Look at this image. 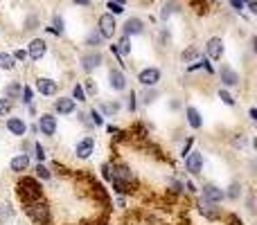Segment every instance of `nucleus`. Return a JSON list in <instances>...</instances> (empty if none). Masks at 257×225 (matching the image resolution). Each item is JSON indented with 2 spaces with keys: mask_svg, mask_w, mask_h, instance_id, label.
I'll list each match as a JSON object with an SVG mask.
<instances>
[{
  "mask_svg": "<svg viewBox=\"0 0 257 225\" xmlns=\"http://www.w3.org/2000/svg\"><path fill=\"white\" fill-rule=\"evenodd\" d=\"M97 32L102 34V39H113L117 32V23H115V16L111 14H102L97 18Z\"/></svg>",
  "mask_w": 257,
  "mask_h": 225,
  "instance_id": "obj_5",
  "label": "nucleus"
},
{
  "mask_svg": "<svg viewBox=\"0 0 257 225\" xmlns=\"http://www.w3.org/2000/svg\"><path fill=\"white\" fill-rule=\"evenodd\" d=\"M88 117H90V124H93V126H104V115L99 113L97 108H90Z\"/></svg>",
  "mask_w": 257,
  "mask_h": 225,
  "instance_id": "obj_31",
  "label": "nucleus"
},
{
  "mask_svg": "<svg viewBox=\"0 0 257 225\" xmlns=\"http://www.w3.org/2000/svg\"><path fill=\"white\" fill-rule=\"evenodd\" d=\"M183 187H185V189H187V191H190V194H196V191H199V189H196V185H194V182H192V180L183 182Z\"/></svg>",
  "mask_w": 257,
  "mask_h": 225,
  "instance_id": "obj_42",
  "label": "nucleus"
},
{
  "mask_svg": "<svg viewBox=\"0 0 257 225\" xmlns=\"http://www.w3.org/2000/svg\"><path fill=\"white\" fill-rule=\"evenodd\" d=\"M217 95H219V99H221V102L226 104V106H230V108H232V106L237 104V102H235V97H232V95L228 93L226 88H219V93H217Z\"/></svg>",
  "mask_w": 257,
  "mask_h": 225,
  "instance_id": "obj_33",
  "label": "nucleus"
},
{
  "mask_svg": "<svg viewBox=\"0 0 257 225\" xmlns=\"http://www.w3.org/2000/svg\"><path fill=\"white\" fill-rule=\"evenodd\" d=\"M102 63H104V57H102V52H99V50H90V52H86V54H81V57H79V66H81V70H84V72L97 70Z\"/></svg>",
  "mask_w": 257,
  "mask_h": 225,
  "instance_id": "obj_4",
  "label": "nucleus"
},
{
  "mask_svg": "<svg viewBox=\"0 0 257 225\" xmlns=\"http://www.w3.org/2000/svg\"><path fill=\"white\" fill-rule=\"evenodd\" d=\"M45 54H48V43L43 39H32L30 45H27V57L32 61H41Z\"/></svg>",
  "mask_w": 257,
  "mask_h": 225,
  "instance_id": "obj_13",
  "label": "nucleus"
},
{
  "mask_svg": "<svg viewBox=\"0 0 257 225\" xmlns=\"http://www.w3.org/2000/svg\"><path fill=\"white\" fill-rule=\"evenodd\" d=\"M201 196H203L201 200H208V203H221V200L226 198L223 189L219 185H214V182H208V185L201 187Z\"/></svg>",
  "mask_w": 257,
  "mask_h": 225,
  "instance_id": "obj_12",
  "label": "nucleus"
},
{
  "mask_svg": "<svg viewBox=\"0 0 257 225\" xmlns=\"http://www.w3.org/2000/svg\"><path fill=\"white\" fill-rule=\"evenodd\" d=\"M248 117L250 119H257V111H255V108H250V111H248Z\"/></svg>",
  "mask_w": 257,
  "mask_h": 225,
  "instance_id": "obj_47",
  "label": "nucleus"
},
{
  "mask_svg": "<svg viewBox=\"0 0 257 225\" xmlns=\"http://www.w3.org/2000/svg\"><path fill=\"white\" fill-rule=\"evenodd\" d=\"M0 70L5 72L16 70V61H14V57L9 52H0Z\"/></svg>",
  "mask_w": 257,
  "mask_h": 225,
  "instance_id": "obj_24",
  "label": "nucleus"
},
{
  "mask_svg": "<svg viewBox=\"0 0 257 225\" xmlns=\"http://www.w3.org/2000/svg\"><path fill=\"white\" fill-rule=\"evenodd\" d=\"M18 189H21V196L23 200H36L43 196V187H41V182L36 180V178H23L21 182H18Z\"/></svg>",
  "mask_w": 257,
  "mask_h": 225,
  "instance_id": "obj_2",
  "label": "nucleus"
},
{
  "mask_svg": "<svg viewBox=\"0 0 257 225\" xmlns=\"http://www.w3.org/2000/svg\"><path fill=\"white\" fill-rule=\"evenodd\" d=\"M57 128H59V122L52 113H41L39 119H36V131L45 137H54L57 135Z\"/></svg>",
  "mask_w": 257,
  "mask_h": 225,
  "instance_id": "obj_3",
  "label": "nucleus"
},
{
  "mask_svg": "<svg viewBox=\"0 0 257 225\" xmlns=\"http://www.w3.org/2000/svg\"><path fill=\"white\" fill-rule=\"evenodd\" d=\"M219 79H221L223 86H228V88H235V86H239L241 77H239V72H237L235 68L226 63V66L219 68Z\"/></svg>",
  "mask_w": 257,
  "mask_h": 225,
  "instance_id": "obj_10",
  "label": "nucleus"
},
{
  "mask_svg": "<svg viewBox=\"0 0 257 225\" xmlns=\"http://www.w3.org/2000/svg\"><path fill=\"white\" fill-rule=\"evenodd\" d=\"M115 48H117V52H120V57H126V54H131V48H133V45H131V39L122 34L120 43H117Z\"/></svg>",
  "mask_w": 257,
  "mask_h": 225,
  "instance_id": "obj_27",
  "label": "nucleus"
},
{
  "mask_svg": "<svg viewBox=\"0 0 257 225\" xmlns=\"http://www.w3.org/2000/svg\"><path fill=\"white\" fill-rule=\"evenodd\" d=\"M160 77H163L160 68H145V70L138 72V81H140V86H145V88H156V86L160 84Z\"/></svg>",
  "mask_w": 257,
  "mask_h": 225,
  "instance_id": "obj_6",
  "label": "nucleus"
},
{
  "mask_svg": "<svg viewBox=\"0 0 257 225\" xmlns=\"http://www.w3.org/2000/svg\"><path fill=\"white\" fill-rule=\"evenodd\" d=\"M126 108H128L131 113H136V108H138V95L133 93V90L128 93V97H126Z\"/></svg>",
  "mask_w": 257,
  "mask_h": 225,
  "instance_id": "obj_39",
  "label": "nucleus"
},
{
  "mask_svg": "<svg viewBox=\"0 0 257 225\" xmlns=\"http://www.w3.org/2000/svg\"><path fill=\"white\" fill-rule=\"evenodd\" d=\"M108 88L115 90V93H122V90H126V75L120 70V68H113V70H108Z\"/></svg>",
  "mask_w": 257,
  "mask_h": 225,
  "instance_id": "obj_14",
  "label": "nucleus"
},
{
  "mask_svg": "<svg viewBox=\"0 0 257 225\" xmlns=\"http://www.w3.org/2000/svg\"><path fill=\"white\" fill-rule=\"evenodd\" d=\"M95 144H97V142H95L93 135L81 137V140L75 144V155H77L79 160H88L90 155L95 153Z\"/></svg>",
  "mask_w": 257,
  "mask_h": 225,
  "instance_id": "obj_8",
  "label": "nucleus"
},
{
  "mask_svg": "<svg viewBox=\"0 0 257 225\" xmlns=\"http://www.w3.org/2000/svg\"><path fill=\"white\" fill-rule=\"evenodd\" d=\"M183 160H185V169L192 173V176L203 173V151H190Z\"/></svg>",
  "mask_w": 257,
  "mask_h": 225,
  "instance_id": "obj_7",
  "label": "nucleus"
},
{
  "mask_svg": "<svg viewBox=\"0 0 257 225\" xmlns=\"http://www.w3.org/2000/svg\"><path fill=\"white\" fill-rule=\"evenodd\" d=\"M86 97H88V95H86V90H84V86H81L79 84V81H77V84L75 86H72V102H79V104H84V102H88V99H86Z\"/></svg>",
  "mask_w": 257,
  "mask_h": 225,
  "instance_id": "obj_26",
  "label": "nucleus"
},
{
  "mask_svg": "<svg viewBox=\"0 0 257 225\" xmlns=\"http://www.w3.org/2000/svg\"><path fill=\"white\" fill-rule=\"evenodd\" d=\"M84 90H86V93H95V90H97V86H95L93 81L88 79V84H86V88H84Z\"/></svg>",
  "mask_w": 257,
  "mask_h": 225,
  "instance_id": "obj_45",
  "label": "nucleus"
},
{
  "mask_svg": "<svg viewBox=\"0 0 257 225\" xmlns=\"http://www.w3.org/2000/svg\"><path fill=\"white\" fill-rule=\"evenodd\" d=\"M12 108H14V104L9 102V99L0 97V117H7V115H12Z\"/></svg>",
  "mask_w": 257,
  "mask_h": 225,
  "instance_id": "obj_35",
  "label": "nucleus"
},
{
  "mask_svg": "<svg viewBox=\"0 0 257 225\" xmlns=\"http://www.w3.org/2000/svg\"><path fill=\"white\" fill-rule=\"evenodd\" d=\"M122 32H124V36H128V39H131V36H138V34H142V32H145V23L140 21V18H128V21L124 23V27H122Z\"/></svg>",
  "mask_w": 257,
  "mask_h": 225,
  "instance_id": "obj_20",
  "label": "nucleus"
},
{
  "mask_svg": "<svg viewBox=\"0 0 257 225\" xmlns=\"http://www.w3.org/2000/svg\"><path fill=\"white\" fill-rule=\"evenodd\" d=\"M230 5L235 12H241V9H244V0H230Z\"/></svg>",
  "mask_w": 257,
  "mask_h": 225,
  "instance_id": "obj_44",
  "label": "nucleus"
},
{
  "mask_svg": "<svg viewBox=\"0 0 257 225\" xmlns=\"http://www.w3.org/2000/svg\"><path fill=\"white\" fill-rule=\"evenodd\" d=\"M113 3H117V5H124V3H126V0H113Z\"/></svg>",
  "mask_w": 257,
  "mask_h": 225,
  "instance_id": "obj_48",
  "label": "nucleus"
},
{
  "mask_svg": "<svg viewBox=\"0 0 257 225\" xmlns=\"http://www.w3.org/2000/svg\"><path fill=\"white\" fill-rule=\"evenodd\" d=\"M5 128H7L9 135L23 137L27 133V122L23 117H16V115H12V117H7V122H5Z\"/></svg>",
  "mask_w": 257,
  "mask_h": 225,
  "instance_id": "obj_11",
  "label": "nucleus"
},
{
  "mask_svg": "<svg viewBox=\"0 0 257 225\" xmlns=\"http://www.w3.org/2000/svg\"><path fill=\"white\" fill-rule=\"evenodd\" d=\"M174 7H176V5H174V3L165 5V7H163V12H160V16H163V21H167V18H169V16H172V14H174V12H176V9H174Z\"/></svg>",
  "mask_w": 257,
  "mask_h": 225,
  "instance_id": "obj_40",
  "label": "nucleus"
},
{
  "mask_svg": "<svg viewBox=\"0 0 257 225\" xmlns=\"http://www.w3.org/2000/svg\"><path fill=\"white\" fill-rule=\"evenodd\" d=\"M108 9H111V16H120V14H124V5H117V3H113V0H108V5H106Z\"/></svg>",
  "mask_w": 257,
  "mask_h": 225,
  "instance_id": "obj_37",
  "label": "nucleus"
},
{
  "mask_svg": "<svg viewBox=\"0 0 257 225\" xmlns=\"http://www.w3.org/2000/svg\"><path fill=\"white\" fill-rule=\"evenodd\" d=\"M77 111V102H72L70 97H59V99H54V113H59V115H72Z\"/></svg>",
  "mask_w": 257,
  "mask_h": 225,
  "instance_id": "obj_18",
  "label": "nucleus"
},
{
  "mask_svg": "<svg viewBox=\"0 0 257 225\" xmlns=\"http://www.w3.org/2000/svg\"><path fill=\"white\" fill-rule=\"evenodd\" d=\"M246 3V7H248V12L250 14H255L257 12V0H244Z\"/></svg>",
  "mask_w": 257,
  "mask_h": 225,
  "instance_id": "obj_43",
  "label": "nucleus"
},
{
  "mask_svg": "<svg viewBox=\"0 0 257 225\" xmlns=\"http://www.w3.org/2000/svg\"><path fill=\"white\" fill-rule=\"evenodd\" d=\"M3 97L5 99H9V102H16V99H21V93H23V84L21 81H9L7 86H5V90H3Z\"/></svg>",
  "mask_w": 257,
  "mask_h": 225,
  "instance_id": "obj_21",
  "label": "nucleus"
},
{
  "mask_svg": "<svg viewBox=\"0 0 257 225\" xmlns=\"http://www.w3.org/2000/svg\"><path fill=\"white\" fill-rule=\"evenodd\" d=\"M156 97H158V90H156V88H149L145 95H142V104H145V106H149V104L156 102Z\"/></svg>",
  "mask_w": 257,
  "mask_h": 225,
  "instance_id": "obj_36",
  "label": "nucleus"
},
{
  "mask_svg": "<svg viewBox=\"0 0 257 225\" xmlns=\"http://www.w3.org/2000/svg\"><path fill=\"white\" fill-rule=\"evenodd\" d=\"M199 212L203 214L208 221H219L223 216L221 207H217V203H208V200H201L199 203Z\"/></svg>",
  "mask_w": 257,
  "mask_h": 225,
  "instance_id": "obj_17",
  "label": "nucleus"
},
{
  "mask_svg": "<svg viewBox=\"0 0 257 225\" xmlns=\"http://www.w3.org/2000/svg\"><path fill=\"white\" fill-rule=\"evenodd\" d=\"M34 158H36V162H45V158H48V153H45V146L41 144V142H34Z\"/></svg>",
  "mask_w": 257,
  "mask_h": 225,
  "instance_id": "obj_32",
  "label": "nucleus"
},
{
  "mask_svg": "<svg viewBox=\"0 0 257 225\" xmlns=\"http://www.w3.org/2000/svg\"><path fill=\"white\" fill-rule=\"evenodd\" d=\"M34 171H36V178H39V180H52V171H50V169L45 167L43 162H39V164H36V169H34Z\"/></svg>",
  "mask_w": 257,
  "mask_h": 225,
  "instance_id": "obj_29",
  "label": "nucleus"
},
{
  "mask_svg": "<svg viewBox=\"0 0 257 225\" xmlns=\"http://www.w3.org/2000/svg\"><path fill=\"white\" fill-rule=\"evenodd\" d=\"M50 32H54V34H59V36L66 32V23H63V18L59 16V14L52 16V27H50Z\"/></svg>",
  "mask_w": 257,
  "mask_h": 225,
  "instance_id": "obj_28",
  "label": "nucleus"
},
{
  "mask_svg": "<svg viewBox=\"0 0 257 225\" xmlns=\"http://www.w3.org/2000/svg\"><path fill=\"white\" fill-rule=\"evenodd\" d=\"M12 57H14V61L16 63H27V59H30L27 57V50H14Z\"/></svg>",
  "mask_w": 257,
  "mask_h": 225,
  "instance_id": "obj_38",
  "label": "nucleus"
},
{
  "mask_svg": "<svg viewBox=\"0 0 257 225\" xmlns=\"http://www.w3.org/2000/svg\"><path fill=\"white\" fill-rule=\"evenodd\" d=\"M185 122L190 128H194V131H199V128H203V117H201L199 108L196 106H187L185 108Z\"/></svg>",
  "mask_w": 257,
  "mask_h": 225,
  "instance_id": "obj_19",
  "label": "nucleus"
},
{
  "mask_svg": "<svg viewBox=\"0 0 257 225\" xmlns=\"http://www.w3.org/2000/svg\"><path fill=\"white\" fill-rule=\"evenodd\" d=\"M75 5H79V7H88L90 5V0H72Z\"/></svg>",
  "mask_w": 257,
  "mask_h": 225,
  "instance_id": "obj_46",
  "label": "nucleus"
},
{
  "mask_svg": "<svg viewBox=\"0 0 257 225\" xmlns=\"http://www.w3.org/2000/svg\"><path fill=\"white\" fill-rule=\"evenodd\" d=\"M36 90H39L43 97H54L59 90V84L54 79H50V77H39V79H36Z\"/></svg>",
  "mask_w": 257,
  "mask_h": 225,
  "instance_id": "obj_15",
  "label": "nucleus"
},
{
  "mask_svg": "<svg viewBox=\"0 0 257 225\" xmlns=\"http://www.w3.org/2000/svg\"><path fill=\"white\" fill-rule=\"evenodd\" d=\"M97 111L102 113L104 117H115V115H120V111H122V104L117 102V99H113V102H102Z\"/></svg>",
  "mask_w": 257,
  "mask_h": 225,
  "instance_id": "obj_22",
  "label": "nucleus"
},
{
  "mask_svg": "<svg viewBox=\"0 0 257 225\" xmlns=\"http://www.w3.org/2000/svg\"><path fill=\"white\" fill-rule=\"evenodd\" d=\"M223 52H226V48H223L221 36H212V39H208V43H205V54H208V59H212V61H221Z\"/></svg>",
  "mask_w": 257,
  "mask_h": 225,
  "instance_id": "obj_9",
  "label": "nucleus"
},
{
  "mask_svg": "<svg viewBox=\"0 0 257 225\" xmlns=\"http://www.w3.org/2000/svg\"><path fill=\"white\" fill-rule=\"evenodd\" d=\"M21 102L25 104V106H32L34 104V90L30 88V86L23 84V93H21Z\"/></svg>",
  "mask_w": 257,
  "mask_h": 225,
  "instance_id": "obj_30",
  "label": "nucleus"
},
{
  "mask_svg": "<svg viewBox=\"0 0 257 225\" xmlns=\"http://www.w3.org/2000/svg\"><path fill=\"white\" fill-rule=\"evenodd\" d=\"M192 144H194V137H187V142H185V144H183V149H181V155H183V158H185V155L190 153Z\"/></svg>",
  "mask_w": 257,
  "mask_h": 225,
  "instance_id": "obj_41",
  "label": "nucleus"
},
{
  "mask_svg": "<svg viewBox=\"0 0 257 225\" xmlns=\"http://www.w3.org/2000/svg\"><path fill=\"white\" fill-rule=\"evenodd\" d=\"M32 164L30 160V153H16L12 160H9V169H12V173H23L27 171Z\"/></svg>",
  "mask_w": 257,
  "mask_h": 225,
  "instance_id": "obj_16",
  "label": "nucleus"
},
{
  "mask_svg": "<svg viewBox=\"0 0 257 225\" xmlns=\"http://www.w3.org/2000/svg\"><path fill=\"white\" fill-rule=\"evenodd\" d=\"M181 59H183V61H185V63L196 61V59H201V57H199V50H196V48H187L185 52L181 54Z\"/></svg>",
  "mask_w": 257,
  "mask_h": 225,
  "instance_id": "obj_34",
  "label": "nucleus"
},
{
  "mask_svg": "<svg viewBox=\"0 0 257 225\" xmlns=\"http://www.w3.org/2000/svg\"><path fill=\"white\" fill-rule=\"evenodd\" d=\"M102 43H104V39H102V34H99L97 30L88 32V36H86V45H88L90 50H99L102 48Z\"/></svg>",
  "mask_w": 257,
  "mask_h": 225,
  "instance_id": "obj_23",
  "label": "nucleus"
},
{
  "mask_svg": "<svg viewBox=\"0 0 257 225\" xmlns=\"http://www.w3.org/2000/svg\"><path fill=\"white\" fill-rule=\"evenodd\" d=\"M241 189H244V187H241V182H230V185H228V191H223V196H226L228 200H237L241 196Z\"/></svg>",
  "mask_w": 257,
  "mask_h": 225,
  "instance_id": "obj_25",
  "label": "nucleus"
},
{
  "mask_svg": "<svg viewBox=\"0 0 257 225\" xmlns=\"http://www.w3.org/2000/svg\"><path fill=\"white\" fill-rule=\"evenodd\" d=\"M23 209L36 225H48L50 223V205L45 200H23Z\"/></svg>",
  "mask_w": 257,
  "mask_h": 225,
  "instance_id": "obj_1",
  "label": "nucleus"
}]
</instances>
